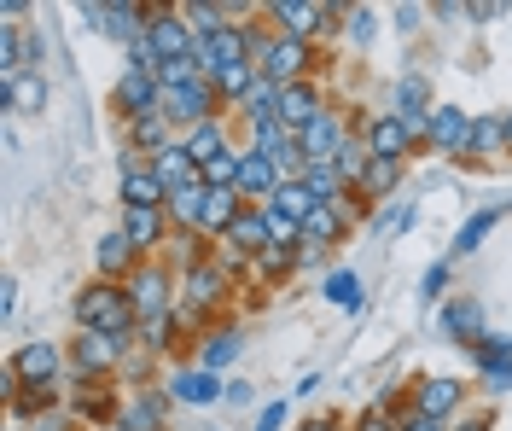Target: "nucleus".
<instances>
[{
  "instance_id": "obj_15",
  "label": "nucleus",
  "mask_w": 512,
  "mask_h": 431,
  "mask_svg": "<svg viewBox=\"0 0 512 431\" xmlns=\"http://www.w3.org/2000/svg\"><path fill=\"white\" fill-rule=\"evenodd\" d=\"M268 18L280 24V35H297V41H309L315 30H326V24H320V6H309V0H274Z\"/></svg>"
},
{
  "instance_id": "obj_43",
  "label": "nucleus",
  "mask_w": 512,
  "mask_h": 431,
  "mask_svg": "<svg viewBox=\"0 0 512 431\" xmlns=\"http://www.w3.org/2000/svg\"><path fill=\"white\" fill-rule=\"evenodd\" d=\"M443 286H448V268H431V274H425V298H437Z\"/></svg>"
},
{
  "instance_id": "obj_19",
  "label": "nucleus",
  "mask_w": 512,
  "mask_h": 431,
  "mask_svg": "<svg viewBox=\"0 0 512 431\" xmlns=\"http://www.w3.org/2000/svg\"><path fill=\"white\" fill-rule=\"evenodd\" d=\"M222 239L233 245V251H245V257H262V251H268V222H262V210H245Z\"/></svg>"
},
{
  "instance_id": "obj_46",
  "label": "nucleus",
  "mask_w": 512,
  "mask_h": 431,
  "mask_svg": "<svg viewBox=\"0 0 512 431\" xmlns=\"http://www.w3.org/2000/svg\"><path fill=\"white\" fill-rule=\"evenodd\" d=\"M460 431H489V414H472V420H466Z\"/></svg>"
},
{
  "instance_id": "obj_9",
  "label": "nucleus",
  "mask_w": 512,
  "mask_h": 431,
  "mask_svg": "<svg viewBox=\"0 0 512 431\" xmlns=\"http://www.w3.org/2000/svg\"><path fill=\"white\" fill-rule=\"evenodd\" d=\"M297 146H303L309 164H332V158L344 152V123H338L332 111H320L309 129H297Z\"/></svg>"
},
{
  "instance_id": "obj_10",
  "label": "nucleus",
  "mask_w": 512,
  "mask_h": 431,
  "mask_svg": "<svg viewBox=\"0 0 512 431\" xmlns=\"http://www.w3.org/2000/svg\"><path fill=\"white\" fill-rule=\"evenodd\" d=\"M59 350H53V344H24V350H18V356H12V379H18V385H53V379H59Z\"/></svg>"
},
{
  "instance_id": "obj_14",
  "label": "nucleus",
  "mask_w": 512,
  "mask_h": 431,
  "mask_svg": "<svg viewBox=\"0 0 512 431\" xmlns=\"http://www.w3.org/2000/svg\"><path fill=\"white\" fill-rule=\"evenodd\" d=\"M239 193H245V199H274V193H280V169L268 164V158H262V152H245V158H239Z\"/></svg>"
},
{
  "instance_id": "obj_5",
  "label": "nucleus",
  "mask_w": 512,
  "mask_h": 431,
  "mask_svg": "<svg viewBox=\"0 0 512 431\" xmlns=\"http://www.w3.org/2000/svg\"><path fill=\"white\" fill-rule=\"evenodd\" d=\"M111 105L123 111L128 123H134V117H152V111H163V82L146 76V70H128L123 82L111 88Z\"/></svg>"
},
{
  "instance_id": "obj_27",
  "label": "nucleus",
  "mask_w": 512,
  "mask_h": 431,
  "mask_svg": "<svg viewBox=\"0 0 512 431\" xmlns=\"http://www.w3.org/2000/svg\"><path fill=\"white\" fill-rule=\"evenodd\" d=\"M297 181H303L320 204H332L338 193H344V175H338V164H303V175H297Z\"/></svg>"
},
{
  "instance_id": "obj_7",
  "label": "nucleus",
  "mask_w": 512,
  "mask_h": 431,
  "mask_svg": "<svg viewBox=\"0 0 512 431\" xmlns=\"http://www.w3.org/2000/svg\"><path fill=\"white\" fill-rule=\"evenodd\" d=\"M123 204L128 210H169V187L158 181V169L140 164L128 152V169H123Z\"/></svg>"
},
{
  "instance_id": "obj_39",
  "label": "nucleus",
  "mask_w": 512,
  "mask_h": 431,
  "mask_svg": "<svg viewBox=\"0 0 512 431\" xmlns=\"http://www.w3.org/2000/svg\"><path fill=\"white\" fill-rule=\"evenodd\" d=\"M239 356V332H216L210 344H204V373H216V367H227Z\"/></svg>"
},
{
  "instance_id": "obj_31",
  "label": "nucleus",
  "mask_w": 512,
  "mask_h": 431,
  "mask_svg": "<svg viewBox=\"0 0 512 431\" xmlns=\"http://www.w3.org/2000/svg\"><path fill=\"white\" fill-rule=\"evenodd\" d=\"M495 222H501V210H478V216H472L466 228L454 233V257H472V251L483 245V233L495 228Z\"/></svg>"
},
{
  "instance_id": "obj_12",
  "label": "nucleus",
  "mask_w": 512,
  "mask_h": 431,
  "mask_svg": "<svg viewBox=\"0 0 512 431\" xmlns=\"http://www.w3.org/2000/svg\"><path fill=\"white\" fill-rule=\"evenodd\" d=\"M70 350H76V373H82V379H88V373H105V367L117 362V350H123V338H105V332H76V344H70Z\"/></svg>"
},
{
  "instance_id": "obj_16",
  "label": "nucleus",
  "mask_w": 512,
  "mask_h": 431,
  "mask_svg": "<svg viewBox=\"0 0 512 431\" xmlns=\"http://www.w3.org/2000/svg\"><path fill=\"white\" fill-rule=\"evenodd\" d=\"M239 199H245L239 187H210V193H204V222H198V228H204V233H227L239 216H245Z\"/></svg>"
},
{
  "instance_id": "obj_44",
  "label": "nucleus",
  "mask_w": 512,
  "mask_h": 431,
  "mask_svg": "<svg viewBox=\"0 0 512 431\" xmlns=\"http://www.w3.org/2000/svg\"><path fill=\"white\" fill-rule=\"evenodd\" d=\"M355 431H396V420H384V414H361V426Z\"/></svg>"
},
{
  "instance_id": "obj_29",
  "label": "nucleus",
  "mask_w": 512,
  "mask_h": 431,
  "mask_svg": "<svg viewBox=\"0 0 512 431\" xmlns=\"http://www.w3.org/2000/svg\"><path fill=\"white\" fill-rule=\"evenodd\" d=\"M222 286H227V268H192L187 274V298L198 303V309L222 298Z\"/></svg>"
},
{
  "instance_id": "obj_33",
  "label": "nucleus",
  "mask_w": 512,
  "mask_h": 431,
  "mask_svg": "<svg viewBox=\"0 0 512 431\" xmlns=\"http://www.w3.org/2000/svg\"><path fill=\"white\" fill-rule=\"evenodd\" d=\"M501 146H507L501 117H478V129H472V158H489V152H501Z\"/></svg>"
},
{
  "instance_id": "obj_23",
  "label": "nucleus",
  "mask_w": 512,
  "mask_h": 431,
  "mask_svg": "<svg viewBox=\"0 0 512 431\" xmlns=\"http://www.w3.org/2000/svg\"><path fill=\"white\" fill-rule=\"evenodd\" d=\"M169 397H181V402H192V408H204V402H216L222 397V385H216V373H175V385H169Z\"/></svg>"
},
{
  "instance_id": "obj_34",
  "label": "nucleus",
  "mask_w": 512,
  "mask_h": 431,
  "mask_svg": "<svg viewBox=\"0 0 512 431\" xmlns=\"http://www.w3.org/2000/svg\"><path fill=\"white\" fill-rule=\"evenodd\" d=\"M303 233H309V239H315V245H332V239H338V233H344V216H338V210H332V204H320L315 216H309V222H303Z\"/></svg>"
},
{
  "instance_id": "obj_24",
  "label": "nucleus",
  "mask_w": 512,
  "mask_h": 431,
  "mask_svg": "<svg viewBox=\"0 0 512 431\" xmlns=\"http://www.w3.org/2000/svg\"><path fill=\"white\" fill-rule=\"evenodd\" d=\"M443 327L454 332V338H466V344H478V338H483V309H478V303H466V298H448Z\"/></svg>"
},
{
  "instance_id": "obj_17",
  "label": "nucleus",
  "mask_w": 512,
  "mask_h": 431,
  "mask_svg": "<svg viewBox=\"0 0 512 431\" xmlns=\"http://www.w3.org/2000/svg\"><path fill=\"white\" fill-rule=\"evenodd\" d=\"M460 397H466L460 379H425V385H419V414H425V420H448V414L460 408Z\"/></svg>"
},
{
  "instance_id": "obj_20",
  "label": "nucleus",
  "mask_w": 512,
  "mask_h": 431,
  "mask_svg": "<svg viewBox=\"0 0 512 431\" xmlns=\"http://www.w3.org/2000/svg\"><path fill=\"white\" fill-rule=\"evenodd\" d=\"M268 210H280V216H291V222L303 228V222H309V216L320 210V199L309 193V187H303V181H280V193L268 199Z\"/></svg>"
},
{
  "instance_id": "obj_37",
  "label": "nucleus",
  "mask_w": 512,
  "mask_h": 431,
  "mask_svg": "<svg viewBox=\"0 0 512 431\" xmlns=\"http://www.w3.org/2000/svg\"><path fill=\"white\" fill-rule=\"evenodd\" d=\"M332 164H338V175H344V181H355V187H361V175H367V140H344V152H338Z\"/></svg>"
},
{
  "instance_id": "obj_2",
  "label": "nucleus",
  "mask_w": 512,
  "mask_h": 431,
  "mask_svg": "<svg viewBox=\"0 0 512 431\" xmlns=\"http://www.w3.org/2000/svg\"><path fill=\"white\" fill-rule=\"evenodd\" d=\"M216 88H210V76H198L187 88H163V117L169 123H181V129H204V123H216Z\"/></svg>"
},
{
  "instance_id": "obj_35",
  "label": "nucleus",
  "mask_w": 512,
  "mask_h": 431,
  "mask_svg": "<svg viewBox=\"0 0 512 431\" xmlns=\"http://www.w3.org/2000/svg\"><path fill=\"white\" fill-rule=\"evenodd\" d=\"M396 181H402V164H379V158H373V164H367V175H361V187H355V193H367V199H373V193H390Z\"/></svg>"
},
{
  "instance_id": "obj_45",
  "label": "nucleus",
  "mask_w": 512,
  "mask_h": 431,
  "mask_svg": "<svg viewBox=\"0 0 512 431\" xmlns=\"http://www.w3.org/2000/svg\"><path fill=\"white\" fill-rule=\"evenodd\" d=\"M350 24H355V35L367 41V35H373V12H350Z\"/></svg>"
},
{
  "instance_id": "obj_25",
  "label": "nucleus",
  "mask_w": 512,
  "mask_h": 431,
  "mask_svg": "<svg viewBox=\"0 0 512 431\" xmlns=\"http://www.w3.org/2000/svg\"><path fill=\"white\" fill-rule=\"evenodd\" d=\"M204 193H210L204 181H192V187H175V193H169V222H181V228H198V222H204Z\"/></svg>"
},
{
  "instance_id": "obj_28",
  "label": "nucleus",
  "mask_w": 512,
  "mask_h": 431,
  "mask_svg": "<svg viewBox=\"0 0 512 431\" xmlns=\"http://www.w3.org/2000/svg\"><path fill=\"white\" fill-rule=\"evenodd\" d=\"M134 257H140V251L128 245V233H123V228L99 239V268H105V274H123V268H134Z\"/></svg>"
},
{
  "instance_id": "obj_4",
  "label": "nucleus",
  "mask_w": 512,
  "mask_h": 431,
  "mask_svg": "<svg viewBox=\"0 0 512 431\" xmlns=\"http://www.w3.org/2000/svg\"><path fill=\"white\" fill-rule=\"evenodd\" d=\"M251 152H262L274 169H297L309 164L303 158V146H297V129H286L280 117H268V123H251Z\"/></svg>"
},
{
  "instance_id": "obj_47",
  "label": "nucleus",
  "mask_w": 512,
  "mask_h": 431,
  "mask_svg": "<svg viewBox=\"0 0 512 431\" xmlns=\"http://www.w3.org/2000/svg\"><path fill=\"white\" fill-rule=\"evenodd\" d=\"M501 129H507V146H512V111H507V117H501Z\"/></svg>"
},
{
  "instance_id": "obj_18",
  "label": "nucleus",
  "mask_w": 512,
  "mask_h": 431,
  "mask_svg": "<svg viewBox=\"0 0 512 431\" xmlns=\"http://www.w3.org/2000/svg\"><path fill=\"white\" fill-rule=\"evenodd\" d=\"M169 129H175V123H169L163 111H152V117H134V123H128V140H134V152H158V158H163V152L175 146Z\"/></svg>"
},
{
  "instance_id": "obj_30",
  "label": "nucleus",
  "mask_w": 512,
  "mask_h": 431,
  "mask_svg": "<svg viewBox=\"0 0 512 431\" xmlns=\"http://www.w3.org/2000/svg\"><path fill=\"white\" fill-rule=\"evenodd\" d=\"M41 105H47V82L41 76H18L6 88V111H41Z\"/></svg>"
},
{
  "instance_id": "obj_36",
  "label": "nucleus",
  "mask_w": 512,
  "mask_h": 431,
  "mask_svg": "<svg viewBox=\"0 0 512 431\" xmlns=\"http://www.w3.org/2000/svg\"><path fill=\"white\" fill-rule=\"evenodd\" d=\"M262 222H268V251H286L291 239H303V228L291 216H280V210H268V204H262Z\"/></svg>"
},
{
  "instance_id": "obj_3",
  "label": "nucleus",
  "mask_w": 512,
  "mask_h": 431,
  "mask_svg": "<svg viewBox=\"0 0 512 431\" xmlns=\"http://www.w3.org/2000/svg\"><path fill=\"white\" fill-rule=\"evenodd\" d=\"M146 41L163 53V65L198 59V30L187 24V12H152V18H146Z\"/></svg>"
},
{
  "instance_id": "obj_1",
  "label": "nucleus",
  "mask_w": 512,
  "mask_h": 431,
  "mask_svg": "<svg viewBox=\"0 0 512 431\" xmlns=\"http://www.w3.org/2000/svg\"><path fill=\"white\" fill-rule=\"evenodd\" d=\"M76 321L88 332H105V338H128V327H134L140 315H134V298H128L123 286L99 280V286H88V292L76 298Z\"/></svg>"
},
{
  "instance_id": "obj_13",
  "label": "nucleus",
  "mask_w": 512,
  "mask_h": 431,
  "mask_svg": "<svg viewBox=\"0 0 512 431\" xmlns=\"http://www.w3.org/2000/svg\"><path fill=\"white\" fill-rule=\"evenodd\" d=\"M320 111H326V105H320L315 82H291V88H280V123H286V129H309Z\"/></svg>"
},
{
  "instance_id": "obj_48",
  "label": "nucleus",
  "mask_w": 512,
  "mask_h": 431,
  "mask_svg": "<svg viewBox=\"0 0 512 431\" xmlns=\"http://www.w3.org/2000/svg\"><path fill=\"white\" fill-rule=\"evenodd\" d=\"M303 431H338V426H326V420H320V426H303Z\"/></svg>"
},
{
  "instance_id": "obj_40",
  "label": "nucleus",
  "mask_w": 512,
  "mask_h": 431,
  "mask_svg": "<svg viewBox=\"0 0 512 431\" xmlns=\"http://www.w3.org/2000/svg\"><path fill=\"white\" fill-rule=\"evenodd\" d=\"M483 379H489V391H507L512 385V362H483Z\"/></svg>"
},
{
  "instance_id": "obj_11",
  "label": "nucleus",
  "mask_w": 512,
  "mask_h": 431,
  "mask_svg": "<svg viewBox=\"0 0 512 431\" xmlns=\"http://www.w3.org/2000/svg\"><path fill=\"white\" fill-rule=\"evenodd\" d=\"M128 298H134V315H140V321H163V309H169V274L140 268L134 286H128Z\"/></svg>"
},
{
  "instance_id": "obj_32",
  "label": "nucleus",
  "mask_w": 512,
  "mask_h": 431,
  "mask_svg": "<svg viewBox=\"0 0 512 431\" xmlns=\"http://www.w3.org/2000/svg\"><path fill=\"white\" fill-rule=\"evenodd\" d=\"M239 158H245V152H222L216 164L198 169V181H204V187H239Z\"/></svg>"
},
{
  "instance_id": "obj_8",
  "label": "nucleus",
  "mask_w": 512,
  "mask_h": 431,
  "mask_svg": "<svg viewBox=\"0 0 512 431\" xmlns=\"http://www.w3.org/2000/svg\"><path fill=\"white\" fill-rule=\"evenodd\" d=\"M367 152L379 158V164H402L408 152H414V129L390 111V117H373L367 123Z\"/></svg>"
},
{
  "instance_id": "obj_21",
  "label": "nucleus",
  "mask_w": 512,
  "mask_h": 431,
  "mask_svg": "<svg viewBox=\"0 0 512 431\" xmlns=\"http://www.w3.org/2000/svg\"><path fill=\"white\" fill-rule=\"evenodd\" d=\"M163 216H169V210H123L128 245H134V251H152V245L163 239Z\"/></svg>"
},
{
  "instance_id": "obj_38",
  "label": "nucleus",
  "mask_w": 512,
  "mask_h": 431,
  "mask_svg": "<svg viewBox=\"0 0 512 431\" xmlns=\"http://www.w3.org/2000/svg\"><path fill=\"white\" fill-rule=\"evenodd\" d=\"M326 303H344V309H361V280H355L350 268H338V274L326 280Z\"/></svg>"
},
{
  "instance_id": "obj_26",
  "label": "nucleus",
  "mask_w": 512,
  "mask_h": 431,
  "mask_svg": "<svg viewBox=\"0 0 512 431\" xmlns=\"http://www.w3.org/2000/svg\"><path fill=\"white\" fill-rule=\"evenodd\" d=\"M181 146H187V158H192L198 169H204V164H216L222 152H233V146L222 140V129H216V123H204V129H192L187 140H181Z\"/></svg>"
},
{
  "instance_id": "obj_41",
  "label": "nucleus",
  "mask_w": 512,
  "mask_h": 431,
  "mask_svg": "<svg viewBox=\"0 0 512 431\" xmlns=\"http://www.w3.org/2000/svg\"><path fill=\"white\" fill-rule=\"evenodd\" d=\"M280 420H286V402H268V408L256 414V431H280Z\"/></svg>"
},
{
  "instance_id": "obj_22",
  "label": "nucleus",
  "mask_w": 512,
  "mask_h": 431,
  "mask_svg": "<svg viewBox=\"0 0 512 431\" xmlns=\"http://www.w3.org/2000/svg\"><path fill=\"white\" fill-rule=\"evenodd\" d=\"M163 414H169V397H163V391H146V397L128 402L123 431H158V426H163Z\"/></svg>"
},
{
  "instance_id": "obj_42",
  "label": "nucleus",
  "mask_w": 512,
  "mask_h": 431,
  "mask_svg": "<svg viewBox=\"0 0 512 431\" xmlns=\"http://www.w3.org/2000/svg\"><path fill=\"white\" fill-rule=\"evenodd\" d=\"M396 431H443V420H425V414H408V420H396Z\"/></svg>"
},
{
  "instance_id": "obj_6",
  "label": "nucleus",
  "mask_w": 512,
  "mask_h": 431,
  "mask_svg": "<svg viewBox=\"0 0 512 431\" xmlns=\"http://www.w3.org/2000/svg\"><path fill=\"white\" fill-rule=\"evenodd\" d=\"M472 129H478V117H466V111H454V105H437L431 123H425V140L454 158V152H472Z\"/></svg>"
}]
</instances>
